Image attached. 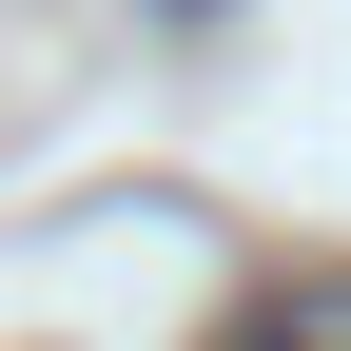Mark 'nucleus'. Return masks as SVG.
I'll return each mask as SVG.
<instances>
[{
  "mask_svg": "<svg viewBox=\"0 0 351 351\" xmlns=\"http://www.w3.org/2000/svg\"><path fill=\"white\" fill-rule=\"evenodd\" d=\"M195 351H351V274H254Z\"/></svg>",
  "mask_w": 351,
  "mask_h": 351,
  "instance_id": "nucleus-1",
  "label": "nucleus"
}]
</instances>
